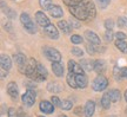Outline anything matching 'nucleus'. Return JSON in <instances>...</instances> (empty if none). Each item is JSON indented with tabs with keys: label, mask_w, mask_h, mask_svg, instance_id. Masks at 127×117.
<instances>
[{
	"label": "nucleus",
	"mask_w": 127,
	"mask_h": 117,
	"mask_svg": "<svg viewBox=\"0 0 127 117\" xmlns=\"http://www.w3.org/2000/svg\"><path fill=\"white\" fill-rule=\"evenodd\" d=\"M114 38V34L112 30H107V31L105 32V40L106 41H112Z\"/></svg>",
	"instance_id": "obj_39"
},
{
	"label": "nucleus",
	"mask_w": 127,
	"mask_h": 117,
	"mask_svg": "<svg viewBox=\"0 0 127 117\" xmlns=\"http://www.w3.org/2000/svg\"><path fill=\"white\" fill-rule=\"evenodd\" d=\"M120 71H121V76H123V78H127V66L121 68L120 69Z\"/></svg>",
	"instance_id": "obj_46"
},
{
	"label": "nucleus",
	"mask_w": 127,
	"mask_h": 117,
	"mask_svg": "<svg viewBox=\"0 0 127 117\" xmlns=\"http://www.w3.org/2000/svg\"><path fill=\"white\" fill-rule=\"evenodd\" d=\"M113 76H114V78H115V81H120V79L123 78V76H121V71H120V69H119L118 66H115V68H114Z\"/></svg>",
	"instance_id": "obj_36"
},
{
	"label": "nucleus",
	"mask_w": 127,
	"mask_h": 117,
	"mask_svg": "<svg viewBox=\"0 0 127 117\" xmlns=\"http://www.w3.org/2000/svg\"><path fill=\"white\" fill-rule=\"evenodd\" d=\"M4 13L6 14V17L8 19H14L17 17V12H15L14 9H12L11 7H6V8L4 9Z\"/></svg>",
	"instance_id": "obj_30"
},
{
	"label": "nucleus",
	"mask_w": 127,
	"mask_h": 117,
	"mask_svg": "<svg viewBox=\"0 0 127 117\" xmlns=\"http://www.w3.org/2000/svg\"><path fill=\"white\" fill-rule=\"evenodd\" d=\"M20 21H21V24H23L24 28H25V30L28 32V33H31V34H34V33H36V26H35V24H34V21L32 20L31 17H30L27 13L23 12V13L20 14Z\"/></svg>",
	"instance_id": "obj_2"
},
{
	"label": "nucleus",
	"mask_w": 127,
	"mask_h": 117,
	"mask_svg": "<svg viewBox=\"0 0 127 117\" xmlns=\"http://www.w3.org/2000/svg\"><path fill=\"white\" fill-rule=\"evenodd\" d=\"M108 94H109V97H111V102L117 103V102H119V101H120V98H121V94H120V91L117 90V89L111 90Z\"/></svg>",
	"instance_id": "obj_23"
},
{
	"label": "nucleus",
	"mask_w": 127,
	"mask_h": 117,
	"mask_svg": "<svg viewBox=\"0 0 127 117\" xmlns=\"http://www.w3.org/2000/svg\"><path fill=\"white\" fill-rule=\"evenodd\" d=\"M80 65L82 66V69L85 71L94 70V60H91V59H81L80 60Z\"/></svg>",
	"instance_id": "obj_20"
},
{
	"label": "nucleus",
	"mask_w": 127,
	"mask_h": 117,
	"mask_svg": "<svg viewBox=\"0 0 127 117\" xmlns=\"http://www.w3.org/2000/svg\"><path fill=\"white\" fill-rule=\"evenodd\" d=\"M5 77H7V70L2 69V71H1V79H5Z\"/></svg>",
	"instance_id": "obj_47"
},
{
	"label": "nucleus",
	"mask_w": 127,
	"mask_h": 117,
	"mask_svg": "<svg viewBox=\"0 0 127 117\" xmlns=\"http://www.w3.org/2000/svg\"><path fill=\"white\" fill-rule=\"evenodd\" d=\"M59 117H67V116H66V115H63V114H61V115H59Z\"/></svg>",
	"instance_id": "obj_50"
},
{
	"label": "nucleus",
	"mask_w": 127,
	"mask_h": 117,
	"mask_svg": "<svg viewBox=\"0 0 127 117\" xmlns=\"http://www.w3.org/2000/svg\"><path fill=\"white\" fill-rule=\"evenodd\" d=\"M96 2H98V5H99L101 8H107V6L109 5V2H111V0H96Z\"/></svg>",
	"instance_id": "obj_40"
},
{
	"label": "nucleus",
	"mask_w": 127,
	"mask_h": 117,
	"mask_svg": "<svg viewBox=\"0 0 127 117\" xmlns=\"http://www.w3.org/2000/svg\"><path fill=\"white\" fill-rule=\"evenodd\" d=\"M47 90L50 91V92L58 94V92H60L61 88H60L59 83H57V82H51V83H48V84H47Z\"/></svg>",
	"instance_id": "obj_25"
},
{
	"label": "nucleus",
	"mask_w": 127,
	"mask_h": 117,
	"mask_svg": "<svg viewBox=\"0 0 127 117\" xmlns=\"http://www.w3.org/2000/svg\"><path fill=\"white\" fill-rule=\"evenodd\" d=\"M35 21H36V24H38L39 26H41L42 28H45L46 26H48L51 24L48 17H46V14L44 13L42 11H38L35 13Z\"/></svg>",
	"instance_id": "obj_7"
},
{
	"label": "nucleus",
	"mask_w": 127,
	"mask_h": 117,
	"mask_svg": "<svg viewBox=\"0 0 127 117\" xmlns=\"http://www.w3.org/2000/svg\"><path fill=\"white\" fill-rule=\"evenodd\" d=\"M64 4L67 5L68 7H71V6H75V5H79L82 2V0H63Z\"/></svg>",
	"instance_id": "obj_33"
},
{
	"label": "nucleus",
	"mask_w": 127,
	"mask_h": 117,
	"mask_svg": "<svg viewBox=\"0 0 127 117\" xmlns=\"http://www.w3.org/2000/svg\"><path fill=\"white\" fill-rule=\"evenodd\" d=\"M107 85H108V79L104 75H98L92 83V88L94 91H104Z\"/></svg>",
	"instance_id": "obj_3"
},
{
	"label": "nucleus",
	"mask_w": 127,
	"mask_h": 117,
	"mask_svg": "<svg viewBox=\"0 0 127 117\" xmlns=\"http://www.w3.org/2000/svg\"><path fill=\"white\" fill-rule=\"evenodd\" d=\"M114 37H115L117 40H125V39H126V34H125L124 32H117V33L114 34Z\"/></svg>",
	"instance_id": "obj_41"
},
{
	"label": "nucleus",
	"mask_w": 127,
	"mask_h": 117,
	"mask_svg": "<svg viewBox=\"0 0 127 117\" xmlns=\"http://www.w3.org/2000/svg\"><path fill=\"white\" fill-rule=\"evenodd\" d=\"M48 12H50V14L53 18H57V19L61 18L64 15V11L59 5H52L50 7V9H48Z\"/></svg>",
	"instance_id": "obj_14"
},
{
	"label": "nucleus",
	"mask_w": 127,
	"mask_h": 117,
	"mask_svg": "<svg viewBox=\"0 0 127 117\" xmlns=\"http://www.w3.org/2000/svg\"><path fill=\"white\" fill-rule=\"evenodd\" d=\"M111 97H109V94L107 92H105L104 96H102V98H101V105H102V108L104 109H109L111 107Z\"/></svg>",
	"instance_id": "obj_26"
},
{
	"label": "nucleus",
	"mask_w": 127,
	"mask_h": 117,
	"mask_svg": "<svg viewBox=\"0 0 127 117\" xmlns=\"http://www.w3.org/2000/svg\"><path fill=\"white\" fill-rule=\"evenodd\" d=\"M0 64H1V68L8 71L9 69L12 68V60L9 58V56L1 53V56H0Z\"/></svg>",
	"instance_id": "obj_16"
},
{
	"label": "nucleus",
	"mask_w": 127,
	"mask_h": 117,
	"mask_svg": "<svg viewBox=\"0 0 127 117\" xmlns=\"http://www.w3.org/2000/svg\"><path fill=\"white\" fill-rule=\"evenodd\" d=\"M82 4L85 6V8L87 11V15H88V19H94L95 15H96V9H95V6L93 4L92 0H82Z\"/></svg>",
	"instance_id": "obj_8"
},
{
	"label": "nucleus",
	"mask_w": 127,
	"mask_h": 117,
	"mask_svg": "<svg viewBox=\"0 0 127 117\" xmlns=\"http://www.w3.org/2000/svg\"><path fill=\"white\" fill-rule=\"evenodd\" d=\"M42 52H44V54H45V57L50 62H61V54H60V52L58 51L57 49H54V47H50V46H46V47H44V50H42Z\"/></svg>",
	"instance_id": "obj_4"
},
{
	"label": "nucleus",
	"mask_w": 127,
	"mask_h": 117,
	"mask_svg": "<svg viewBox=\"0 0 127 117\" xmlns=\"http://www.w3.org/2000/svg\"><path fill=\"white\" fill-rule=\"evenodd\" d=\"M95 46H98V45H94V44H92V43H88L86 45V50H87V52H88V54H94L96 51H98V49L95 47Z\"/></svg>",
	"instance_id": "obj_32"
},
{
	"label": "nucleus",
	"mask_w": 127,
	"mask_h": 117,
	"mask_svg": "<svg viewBox=\"0 0 127 117\" xmlns=\"http://www.w3.org/2000/svg\"><path fill=\"white\" fill-rule=\"evenodd\" d=\"M124 97H125V99H126V102H127V90L125 91V94H124Z\"/></svg>",
	"instance_id": "obj_49"
},
{
	"label": "nucleus",
	"mask_w": 127,
	"mask_h": 117,
	"mask_svg": "<svg viewBox=\"0 0 127 117\" xmlns=\"http://www.w3.org/2000/svg\"><path fill=\"white\" fill-rule=\"evenodd\" d=\"M117 24L119 27H127V18L126 17H119L117 20Z\"/></svg>",
	"instance_id": "obj_34"
},
{
	"label": "nucleus",
	"mask_w": 127,
	"mask_h": 117,
	"mask_svg": "<svg viewBox=\"0 0 127 117\" xmlns=\"http://www.w3.org/2000/svg\"><path fill=\"white\" fill-rule=\"evenodd\" d=\"M75 76H77V73H73V72H68L67 77H66V79H67V83L68 85L73 88V89H78V85H77V81H75Z\"/></svg>",
	"instance_id": "obj_22"
},
{
	"label": "nucleus",
	"mask_w": 127,
	"mask_h": 117,
	"mask_svg": "<svg viewBox=\"0 0 127 117\" xmlns=\"http://www.w3.org/2000/svg\"><path fill=\"white\" fill-rule=\"evenodd\" d=\"M71 52H72V54H74L75 57H82V54H84V51H82L81 49H79V47H77V46H74V47H72V50H71Z\"/></svg>",
	"instance_id": "obj_35"
},
{
	"label": "nucleus",
	"mask_w": 127,
	"mask_h": 117,
	"mask_svg": "<svg viewBox=\"0 0 127 117\" xmlns=\"http://www.w3.org/2000/svg\"><path fill=\"white\" fill-rule=\"evenodd\" d=\"M84 36L88 40V43H92L94 45H100V38L95 32L91 31V30H86L85 33H84Z\"/></svg>",
	"instance_id": "obj_10"
},
{
	"label": "nucleus",
	"mask_w": 127,
	"mask_h": 117,
	"mask_svg": "<svg viewBox=\"0 0 127 117\" xmlns=\"http://www.w3.org/2000/svg\"><path fill=\"white\" fill-rule=\"evenodd\" d=\"M109 117H115V116H109Z\"/></svg>",
	"instance_id": "obj_51"
},
{
	"label": "nucleus",
	"mask_w": 127,
	"mask_h": 117,
	"mask_svg": "<svg viewBox=\"0 0 127 117\" xmlns=\"http://www.w3.org/2000/svg\"><path fill=\"white\" fill-rule=\"evenodd\" d=\"M51 101L53 102V104H54L55 107H60V104H61V101H60L57 96H52V98H51Z\"/></svg>",
	"instance_id": "obj_42"
},
{
	"label": "nucleus",
	"mask_w": 127,
	"mask_h": 117,
	"mask_svg": "<svg viewBox=\"0 0 127 117\" xmlns=\"http://www.w3.org/2000/svg\"><path fill=\"white\" fill-rule=\"evenodd\" d=\"M44 31H45L46 36L48 37L50 39H53V40H57L58 38H59V32L57 30V27L53 25V24H50L48 26H46L44 28Z\"/></svg>",
	"instance_id": "obj_9"
},
{
	"label": "nucleus",
	"mask_w": 127,
	"mask_h": 117,
	"mask_svg": "<svg viewBox=\"0 0 127 117\" xmlns=\"http://www.w3.org/2000/svg\"><path fill=\"white\" fill-rule=\"evenodd\" d=\"M14 60H15V63L18 64V68H19V71L23 72L24 75H25V71H26V66H27V58H26V56L23 53H17L14 54Z\"/></svg>",
	"instance_id": "obj_6"
},
{
	"label": "nucleus",
	"mask_w": 127,
	"mask_h": 117,
	"mask_svg": "<svg viewBox=\"0 0 127 117\" xmlns=\"http://www.w3.org/2000/svg\"><path fill=\"white\" fill-rule=\"evenodd\" d=\"M68 11H69V13L72 14V17H74V18L78 19V20H82V21L88 20L87 11H86V8H85V6H84L82 2L79 5H75V6L68 7Z\"/></svg>",
	"instance_id": "obj_1"
},
{
	"label": "nucleus",
	"mask_w": 127,
	"mask_h": 117,
	"mask_svg": "<svg viewBox=\"0 0 127 117\" xmlns=\"http://www.w3.org/2000/svg\"><path fill=\"white\" fill-rule=\"evenodd\" d=\"M106 68H107V65H106V62L104 59H96V60H94V71L98 72L99 75L104 73L106 71Z\"/></svg>",
	"instance_id": "obj_17"
},
{
	"label": "nucleus",
	"mask_w": 127,
	"mask_h": 117,
	"mask_svg": "<svg viewBox=\"0 0 127 117\" xmlns=\"http://www.w3.org/2000/svg\"><path fill=\"white\" fill-rule=\"evenodd\" d=\"M4 27H5V30H6V31H8V32L13 31V28H12V24H11V23H6L4 25Z\"/></svg>",
	"instance_id": "obj_45"
},
{
	"label": "nucleus",
	"mask_w": 127,
	"mask_h": 117,
	"mask_svg": "<svg viewBox=\"0 0 127 117\" xmlns=\"http://www.w3.org/2000/svg\"><path fill=\"white\" fill-rule=\"evenodd\" d=\"M7 94L11 96V98L13 99H15L18 97V86H17V84L14 82L8 83V85H7Z\"/></svg>",
	"instance_id": "obj_19"
},
{
	"label": "nucleus",
	"mask_w": 127,
	"mask_h": 117,
	"mask_svg": "<svg viewBox=\"0 0 127 117\" xmlns=\"http://www.w3.org/2000/svg\"><path fill=\"white\" fill-rule=\"evenodd\" d=\"M36 71H38V73H39V76L42 78V81H44V79H46V78H47V76H48V72H47L46 68L42 65V64H40V63H38V65H36Z\"/></svg>",
	"instance_id": "obj_24"
},
{
	"label": "nucleus",
	"mask_w": 127,
	"mask_h": 117,
	"mask_svg": "<svg viewBox=\"0 0 127 117\" xmlns=\"http://www.w3.org/2000/svg\"><path fill=\"white\" fill-rule=\"evenodd\" d=\"M39 5L44 11H48L52 6V0H39Z\"/></svg>",
	"instance_id": "obj_28"
},
{
	"label": "nucleus",
	"mask_w": 127,
	"mask_h": 117,
	"mask_svg": "<svg viewBox=\"0 0 127 117\" xmlns=\"http://www.w3.org/2000/svg\"><path fill=\"white\" fill-rule=\"evenodd\" d=\"M52 70L57 77H63L64 76V66L61 62H53L52 63Z\"/></svg>",
	"instance_id": "obj_18"
},
{
	"label": "nucleus",
	"mask_w": 127,
	"mask_h": 117,
	"mask_svg": "<svg viewBox=\"0 0 127 117\" xmlns=\"http://www.w3.org/2000/svg\"><path fill=\"white\" fill-rule=\"evenodd\" d=\"M35 98H36V94L34 89H27V91L21 96V99H23V103L27 107H32L35 103Z\"/></svg>",
	"instance_id": "obj_5"
},
{
	"label": "nucleus",
	"mask_w": 127,
	"mask_h": 117,
	"mask_svg": "<svg viewBox=\"0 0 127 117\" xmlns=\"http://www.w3.org/2000/svg\"><path fill=\"white\" fill-rule=\"evenodd\" d=\"M58 27H59L60 30L63 31V33H65V34H69L71 31H72V26L69 25L68 21H65V20H60L59 23H58Z\"/></svg>",
	"instance_id": "obj_21"
},
{
	"label": "nucleus",
	"mask_w": 127,
	"mask_h": 117,
	"mask_svg": "<svg viewBox=\"0 0 127 117\" xmlns=\"http://www.w3.org/2000/svg\"><path fill=\"white\" fill-rule=\"evenodd\" d=\"M39 117H45V116H39Z\"/></svg>",
	"instance_id": "obj_52"
},
{
	"label": "nucleus",
	"mask_w": 127,
	"mask_h": 117,
	"mask_svg": "<svg viewBox=\"0 0 127 117\" xmlns=\"http://www.w3.org/2000/svg\"><path fill=\"white\" fill-rule=\"evenodd\" d=\"M115 47L124 53H127V43L125 40H117L115 41Z\"/></svg>",
	"instance_id": "obj_27"
},
{
	"label": "nucleus",
	"mask_w": 127,
	"mask_h": 117,
	"mask_svg": "<svg viewBox=\"0 0 127 117\" xmlns=\"http://www.w3.org/2000/svg\"><path fill=\"white\" fill-rule=\"evenodd\" d=\"M82 111H84V109H82L81 107H77V108L74 109V114H75L77 116H80L82 114Z\"/></svg>",
	"instance_id": "obj_44"
},
{
	"label": "nucleus",
	"mask_w": 127,
	"mask_h": 117,
	"mask_svg": "<svg viewBox=\"0 0 127 117\" xmlns=\"http://www.w3.org/2000/svg\"><path fill=\"white\" fill-rule=\"evenodd\" d=\"M40 110L42 111L44 114H52L53 111H54V104L51 103V102H48V101H42V102H40Z\"/></svg>",
	"instance_id": "obj_13"
},
{
	"label": "nucleus",
	"mask_w": 127,
	"mask_h": 117,
	"mask_svg": "<svg viewBox=\"0 0 127 117\" xmlns=\"http://www.w3.org/2000/svg\"><path fill=\"white\" fill-rule=\"evenodd\" d=\"M95 111V103L94 101H87L86 105L84 108V114H85V117H92L93 114Z\"/></svg>",
	"instance_id": "obj_15"
},
{
	"label": "nucleus",
	"mask_w": 127,
	"mask_h": 117,
	"mask_svg": "<svg viewBox=\"0 0 127 117\" xmlns=\"http://www.w3.org/2000/svg\"><path fill=\"white\" fill-rule=\"evenodd\" d=\"M82 37L80 36V34H73L72 37H71V41H72L73 44H75V45H78V44H81L82 43Z\"/></svg>",
	"instance_id": "obj_31"
},
{
	"label": "nucleus",
	"mask_w": 127,
	"mask_h": 117,
	"mask_svg": "<svg viewBox=\"0 0 127 117\" xmlns=\"http://www.w3.org/2000/svg\"><path fill=\"white\" fill-rule=\"evenodd\" d=\"M68 71L73 72V73H84V69L80 65V63H77L74 60H68Z\"/></svg>",
	"instance_id": "obj_11"
},
{
	"label": "nucleus",
	"mask_w": 127,
	"mask_h": 117,
	"mask_svg": "<svg viewBox=\"0 0 127 117\" xmlns=\"http://www.w3.org/2000/svg\"><path fill=\"white\" fill-rule=\"evenodd\" d=\"M6 7H7V5L5 4V1H4V0H1V8H2V11H4V9L6 8Z\"/></svg>",
	"instance_id": "obj_48"
},
{
	"label": "nucleus",
	"mask_w": 127,
	"mask_h": 117,
	"mask_svg": "<svg viewBox=\"0 0 127 117\" xmlns=\"http://www.w3.org/2000/svg\"><path fill=\"white\" fill-rule=\"evenodd\" d=\"M73 107V103L69 101V99H64L61 101V104H60V108L63 110H71Z\"/></svg>",
	"instance_id": "obj_29"
},
{
	"label": "nucleus",
	"mask_w": 127,
	"mask_h": 117,
	"mask_svg": "<svg viewBox=\"0 0 127 117\" xmlns=\"http://www.w3.org/2000/svg\"><path fill=\"white\" fill-rule=\"evenodd\" d=\"M8 117H18L17 110H15L14 108H9L8 109Z\"/></svg>",
	"instance_id": "obj_43"
},
{
	"label": "nucleus",
	"mask_w": 127,
	"mask_h": 117,
	"mask_svg": "<svg viewBox=\"0 0 127 117\" xmlns=\"http://www.w3.org/2000/svg\"><path fill=\"white\" fill-rule=\"evenodd\" d=\"M68 23H69V25L72 26V28H79V27H80V23L77 21L74 17H71L69 20H68Z\"/></svg>",
	"instance_id": "obj_37"
},
{
	"label": "nucleus",
	"mask_w": 127,
	"mask_h": 117,
	"mask_svg": "<svg viewBox=\"0 0 127 117\" xmlns=\"http://www.w3.org/2000/svg\"><path fill=\"white\" fill-rule=\"evenodd\" d=\"M105 27H106V30H113V27H114L113 19H106L105 20Z\"/></svg>",
	"instance_id": "obj_38"
},
{
	"label": "nucleus",
	"mask_w": 127,
	"mask_h": 117,
	"mask_svg": "<svg viewBox=\"0 0 127 117\" xmlns=\"http://www.w3.org/2000/svg\"><path fill=\"white\" fill-rule=\"evenodd\" d=\"M75 81H77V85L79 89H84L88 84V78L85 73H78L75 76Z\"/></svg>",
	"instance_id": "obj_12"
}]
</instances>
